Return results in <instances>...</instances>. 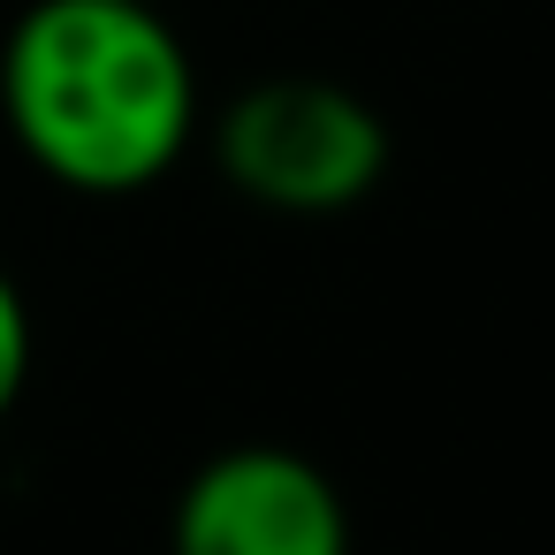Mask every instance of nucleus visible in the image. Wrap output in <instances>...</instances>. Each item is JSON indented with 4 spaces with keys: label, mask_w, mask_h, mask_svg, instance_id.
Returning <instances> with one entry per match:
<instances>
[{
    "label": "nucleus",
    "mask_w": 555,
    "mask_h": 555,
    "mask_svg": "<svg viewBox=\"0 0 555 555\" xmlns=\"http://www.w3.org/2000/svg\"><path fill=\"white\" fill-rule=\"evenodd\" d=\"M221 176L289 221H327L373 198L388 176V122L327 77H274L251 85L214 130Z\"/></svg>",
    "instance_id": "2"
},
{
    "label": "nucleus",
    "mask_w": 555,
    "mask_h": 555,
    "mask_svg": "<svg viewBox=\"0 0 555 555\" xmlns=\"http://www.w3.org/2000/svg\"><path fill=\"white\" fill-rule=\"evenodd\" d=\"M168 555H350V509L312 456L244 441L191 472Z\"/></svg>",
    "instance_id": "3"
},
{
    "label": "nucleus",
    "mask_w": 555,
    "mask_h": 555,
    "mask_svg": "<svg viewBox=\"0 0 555 555\" xmlns=\"http://www.w3.org/2000/svg\"><path fill=\"white\" fill-rule=\"evenodd\" d=\"M0 115L85 198L160 183L198 130V69L153 0H31L0 47Z\"/></svg>",
    "instance_id": "1"
},
{
    "label": "nucleus",
    "mask_w": 555,
    "mask_h": 555,
    "mask_svg": "<svg viewBox=\"0 0 555 555\" xmlns=\"http://www.w3.org/2000/svg\"><path fill=\"white\" fill-rule=\"evenodd\" d=\"M24 380H31V305H24L16 274L0 267V418L24 403Z\"/></svg>",
    "instance_id": "4"
}]
</instances>
